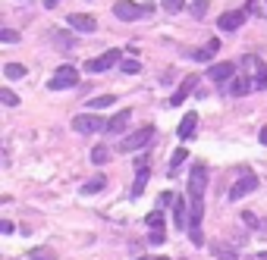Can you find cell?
I'll return each mask as SVG.
<instances>
[{
  "label": "cell",
  "mask_w": 267,
  "mask_h": 260,
  "mask_svg": "<svg viewBox=\"0 0 267 260\" xmlns=\"http://www.w3.org/2000/svg\"><path fill=\"white\" fill-rule=\"evenodd\" d=\"M154 7L151 4H135V0H120L113 4V16L123 22H132V19H141V16H151Z\"/></svg>",
  "instance_id": "1"
},
{
  "label": "cell",
  "mask_w": 267,
  "mask_h": 260,
  "mask_svg": "<svg viewBox=\"0 0 267 260\" xmlns=\"http://www.w3.org/2000/svg\"><path fill=\"white\" fill-rule=\"evenodd\" d=\"M151 138H154V128H151V125H141V128H135L132 135H126V138L120 141V151H123V154L141 151L145 144H151Z\"/></svg>",
  "instance_id": "2"
},
{
  "label": "cell",
  "mask_w": 267,
  "mask_h": 260,
  "mask_svg": "<svg viewBox=\"0 0 267 260\" xmlns=\"http://www.w3.org/2000/svg\"><path fill=\"white\" fill-rule=\"evenodd\" d=\"M207 188V166L204 163H195L192 173H189V201H201Z\"/></svg>",
  "instance_id": "3"
},
{
  "label": "cell",
  "mask_w": 267,
  "mask_h": 260,
  "mask_svg": "<svg viewBox=\"0 0 267 260\" xmlns=\"http://www.w3.org/2000/svg\"><path fill=\"white\" fill-rule=\"evenodd\" d=\"M79 82V69L76 66H60L57 72H53V79L47 82L50 91H66V88H76Z\"/></svg>",
  "instance_id": "4"
},
{
  "label": "cell",
  "mask_w": 267,
  "mask_h": 260,
  "mask_svg": "<svg viewBox=\"0 0 267 260\" xmlns=\"http://www.w3.org/2000/svg\"><path fill=\"white\" fill-rule=\"evenodd\" d=\"M73 128L82 132V135H92V132H98V128H107V122L101 119V113H82V116L73 119Z\"/></svg>",
  "instance_id": "5"
},
{
  "label": "cell",
  "mask_w": 267,
  "mask_h": 260,
  "mask_svg": "<svg viewBox=\"0 0 267 260\" xmlns=\"http://www.w3.org/2000/svg\"><path fill=\"white\" fill-rule=\"evenodd\" d=\"M120 63V50H107L104 57H95V60H88L85 69L88 72H107V69H113Z\"/></svg>",
  "instance_id": "6"
},
{
  "label": "cell",
  "mask_w": 267,
  "mask_h": 260,
  "mask_svg": "<svg viewBox=\"0 0 267 260\" xmlns=\"http://www.w3.org/2000/svg\"><path fill=\"white\" fill-rule=\"evenodd\" d=\"M255 188H258V179H255V176H242L239 182H233V188H229L226 198H229V201H242L245 194H252Z\"/></svg>",
  "instance_id": "7"
},
{
  "label": "cell",
  "mask_w": 267,
  "mask_h": 260,
  "mask_svg": "<svg viewBox=\"0 0 267 260\" xmlns=\"http://www.w3.org/2000/svg\"><path fill=\"white\" fill-rule=\"evenodd\" d=\"M242 22H245V10H226L220 19H217V28L236 31V28H242Z\"/></svg>",
  "instance_id": "8"
},
{
  "label": "cell",
  "mask_w": 267,
  "mask_h": 260,
  "mask_svg": "<svg viewBox=\"0 0 267 260\" xmlns=\"http://www.w3.org/2000/svg\"><path fill=\"white\" fill-rule=\"evenodd\" d=\"M69 28H76V31H95L98 28V19L95 16H88V13H69Z\"/></svg>",
  "instance_id": "9"
},
{
  "label": "cell",
  "mask_w": 267,
  "mask_h": 260,
  "mask_svg": "<svg viewBox=\"0 0 267 260\" xmlns=\"http://www.w3.org/2000/svg\"><path fill=\"white\" fill-rule=\"evenodd\" d=\"M207 79H214V82H226V79H236V66L233 63H214V66H207Z\"/></svg>",
  "instance_id": "10"
},
{
  "label": "cell",
  "mask_w": 267,
  "mask_h": 260,
  "mask_svg": "<svg viewBox=\"0 0 267 260\" xmlns=\"http://www.w3.org/2000/svg\"><path fill=\"white\" fill-rule=\"evenodd\" d=\"M195 125H198V113H189L183 116V122H180V128H176V135H180L183 141H189V138H195Z\"/></svg>",
  "instance_id": "11"
},
{
  "label": "cell",
  "mask_w": 267,
  "mask_h": 260,
  "mask_svg": "<svg viewBox=\"0 0 267 260\" xmlns=\"http://www.w3.org/2000/svg\"><path fill=\"white\" fill-rule=\"evenodd\" d=\"M129 116H132V110L126 107V110H120V113H113L110 119H107V128H104V132H123V128H126V122H129Z\"/></svg>",
  "instance_id": "12"
},
{
  "label": "cell",
  "mask_w": 267,
  "mask_h": 260,
  "mask_svg": "<svg viewBox=\"0 0 267 260\" xmlns=\"http://www.w3.org/2000/svg\"><path fill=\"white\" fill-rule=\"evenodd\" d=\"M195 82H198V76H186V79H183V85L176 88V94H173V101H170V104H173V107H176V104H183V101L192 94V91H195Z\"/></svg>",
  "instance_id": "13"
},
{
  "label": "cell",
  "mask_w": 267,
  "mask_h": 260,
  "mask_svg": "<svg viewBox=\"0 0 267 260\" xmlns=\"http://www.w3.org/2000/svg\"><path fill=\"white\" fill-rule=\"evenodd\" d=\"M186 207L189 204L176 194V204H173V222H176V229H189V216H186Z\"/></svg>",
  "instance_id": "14"
},
{
  "label": "cell",
  "mask_w": 267,
  "mask_h": 260,
  "mask_svg": "<svg viewBox=\"0 0 267 260\" xmlns=\"http://www.w3.org/2000/svg\"><path fill=\"white\" fill-rule=\"evenodd\" d=\"M217 47H220V41H217V38H211V41L204 44V50H195V53H192V60H198V63H211V57L217 53Z\"/></svg>",
  "instance_id": "15"
},
{
  "label": "cell",
  "mask_w": 267,
  "mask_h": 260,
  "mask_svg": "<svg viewBox=\"0 0 267 260\" xmlns=\"http://www.w3.org/2000/svg\"><path fill=\"white\" fill-rule=\"evenodd\" d=\"M248 91H252V79L236 76L233 82H229V94H233V98H242V94H248Z\"/></svg>",
  "instance_id": "16"
},
{
  "label": "cell",
  "mask_w": 267,
  "mask_h": 260,
  "mask_svg": "<svg viewBox=\"0 0 267 260\" xmlns=\"http://www.w3.org/2000/svg\"><path fill=\"white\" fill-rule=\"evenodd\" d=\"M104 185H107V176L101 173V176H95V179H88V182L82 185V194H98V191H104Z\"/></svg>",
  "instance_id": "17"
},
{
  "label": "cell",
  "mask_w": 267,
  "mask_h": 260,
  "mask_svg": "<svg viewBox=\"0 0 267 260\" xmlns=\"http://www.w3.org/2000/svg\"><path fill=\"white\" fill-rule=\"evenodd\" d=\"M186 157H189V151H186V147H176V151H173V157H170V176H176V170H180V166L186 163Z\"/></svg>",
  "instance_id": "18"
},
{
  "label": "cell",
  "mask_w": 267,
  "mask_h": 260,
  "mask_svg": "<svg viewBox=\"0 0 267 260\" xmlns=\"http://www.w3.org/2000/svg\"><path fill=\"white\" fill-rule=\"evenodd\" d=\"M207 7H211V0H192V4H189V13L195 16V19H204V16H207Z\"/></svg>",
  "instance_id": "19"
},
{
  "label": "cell",
  "mask_w": 267,
  "mask_h": 260,
  "mask_svg": "<svg viewBox=\"0 0 267 260\" xmlns=\"http://www.w3.org/2000/svg\"><path fill=\"white\" fill-rule=\"evenodd\" d=\"M113 104H116L113 94H101V98H92V101H88V107H92V110H107V107H113Z\"/></svg>",
  "instance_id": "20"
},
{
  "label": "cell",
  "mask_w": 267,
  "mask_h": 260,
  "mask_svg": "<svg viewBox=\"0 0 267 260\" xmlns=\"http://www.w3.org/2000/svg\"><path fill=\"white\" fill-rule=\"evenodd\" d=\"M148 179H151V176H148V170H138V173H135V185H132V198H138L141 191H145V185H148Z\"/></svg>",
  "instance_id": "21"
},
{
  "label": "cell",
  "mask_w": 267,
  "mask_h": 260,
  "mask_svg": "<svg viewBox=\"0 0 267 260\" xmlns=\"http://www.w3.org/2000/svg\"><path fill=\"white\" fill-rule=\"evenodd\" d=\"M4 76L7 79H25V66L22 63H7L4 66Z\"/></svg>",
  "instance_id": "22"
},
{
  "label": "cell",
  "mask_w": 267,
  "mask_h": 260,
  "mask_svg": "<svg viewBox=\"0 0 267 260\" xmlns=\"http://www.w3.org/2000/svg\"><path fill=\"white\" fill-rule=\"evenodd\" d=\"M145 222H148V229L160 232V229H164V213H160V210H151V213L145 216Z\"/></svg>",
  "instance_id": "23"
},
{
  "label": "cell",
  "mask_w": 267,
  "mask_h": 260,
  "mask_svg": "<svg viewBox=\"0 0 267 260\" xmlns=\"http://www.w3.org/2000/svg\"><path fill=\"white\" fill-rule=\"evenodd\" d=\"M252 63H255V69H258V76H255V85H258V88H267V66H264L258 57H252Z\"/></svg>",
  "instance_id": "24"
},
{
  "label": "cell",
  "mask_w": 267,
  "mask_h": 260,
  "mask_svg": "<svg viewBox=\"0 0 267 260\" xmlns=\"http://www.w3.org/2000/svg\"><path fill=\"white\" fill-rule=\"evenodd\" d=\"M107 160H110V154H107V147H104V144H98L95 151H92V163H98V166H101V163H107Z\"/></svg>",
  "instance_id": "25"
},
{
  "label": "cell",
  "mask_w": 267,
  "mask_h": 260,
  "mask_svg": "<svg viewBox=\"0 0 267 260\" xmlns=\"http://www.w3.org/2000/svg\"><path fill=\"white\" fill-rule=\"evenodd\" d=\"M0 101H4L7 107H19V98H16L10 88H0Z\"/></svg>",
  "instance_id": "26"
},
{
  "label": "cell",
  "mask_w": 267,
  "mask_h": 260,
  "mask_svg": "<svg viewBox=\"0 0 267 260\" xmlns=\"http://www.w3.org/2000/svg\"><path fill=\"white\" fill-rule=\"evenodd\" d=\"M214 254H217L220 260H236V251L233 248H223V245H214Z\"/></svg>",
  "instance_id": "27"
},
{
  "label": "cell",
  "mask_w": 267,
  "mask_h": 260,
  "mask_svg": "<svg viewBox=\"0 0 267 260\" xmlns=\"http://www.w3.org/2000/svg\"><path fill=\"white\" fill-rule=\"evenodd\" d=\"M28 257H32V260H53V254H50L47 248H32Z\"/></svg>",
  "instance_id": "28"
},
{
  "label": "cell",
  "mask_w": 267,
  "mask_h": 260,
  "mask_svg": "<svg viewBox=\"0 0 267 260\" xmlns=\"http://www.w3.org/2000/svg\"><path fill=\"white\" fill-rule=\"evenodd\" d=\"M120 69H123V76H135V72H138L141 66H138V60H123V66H120Z\"/></svg>",
  "instance_id": "29"
},
{
  "label": "cell",
  "mask_w": 267,
  "mask_h": 260,
  "mask_svg": "<svg viewBox=\"0 0 267 260\" xmlns=\"http://www.w3.org/2000/svg\"><path fill=\"white\" fill-rule=\"evenodd\" d=\"M0 41H4V44H16V41H19V31L4 28V31H0Z\"/></svg>",
  "instance_id": "30"
},
{
  "label": "cell",
  "mask_w": 267,
  "mask_h": 260,
  "mask_svg": "<svg viewBox=\"0 0 267 260\" xmlns=\"http://www.w3.org/2000/svg\"><path fill=\"white\" fill-rule=\"evenodd\" d=\"M164 10L167 13H180V10H186V0H164Z\"/></svg>",
  "instance_id": "31"
},
{
  "label": "cell",
  "mask_w": 267,
  "mask_h": 260,
  "mask_svg": "<svg viewBox=\"0 0 267 260\" xmlns=\"http://www.w3.org/2000/svg\"><path fill=\"white\" fill-rule=\"evenodd\" d=\"M138 170H148V154H138V157H135V173H138Z\"/></svg>",
  "instance_id": "32"
},
{
  "label": "cell",
  "mask_w": 267,
  "mask_h": 260,
  "mask_svg": "<svg viewBox=\"0 0 267 260\" xmlns=\"http://www.w3.org/2000/svg\"><path fill=\"white\" fill-rule=\"evenodd\" d=\"M0 232H4V235H13V232H16V226H13L10 219H0Z\"/></svg>",
  "instance_id": "33"
},
{
  "label": "cell",
  "mask_w": 267,
  "mask_h": 260,
  "mask_svg": "<svg viewBox=\"0 0 267 260\" xmlns=\"http://www.w3.org/2000/svg\"><path fill=\"white\" fill-rule=\"evenodd\" d=\"M173 201H176V198H173L170 191H164V194H160V207H167V204H173Z\"/></svg>",
  "instance_id": "34"
},
{
  "label": "cell",
  "mask_w": 267,
  "mask_h": 260,
  "mask_svg": "<svg viewBox=\"0 0 267 260\" xmlns=\"http://www.w3.org/2000/svg\"><path fill=\"white\" fill-rule=\"evenodd\" d=\"M151 245H164V232H151Z\"/></svg>",
  "instance_id": "35"
},
{
  "label": "cell",
  "mask_w": 267,
  "mask_h": 260,
  "mask_svg": "<svg viewBox=\"0 0 267 260\" xmlns=\"http://www.w3.org/2000/svg\"><path fill=\"white\" fill-rule=\"evenodd\" d=\"M242 219L248 222V226H255V222H258V216H255V213H242Z\"/></svg>",
  "instance_id": "36"
},
{
  "label": "cell",
  "mask_w": 267,
  "mask_h": 260,
  "mask_svg": "<svg viewBox=\"0 0 267 260\" xmlns=\"http://www.w3.org/2000/svg\"><path fill=\"white\" fill-rule=\"evenodd\" d=\"M258 141H261V144H264V147H267V125H264V128H261V135H258Z\"/></svg>",
  "instance_id": "37"
},
{
  "label": "cell",
  "mask_w": 267,
  "mask_h": 260,
  "mask_svg": "<svg viewBox=\"0 0 267 260\" xmlns=\"http://www.w3.org/2000/svg\"><path fill=\"white\" fill-rule=\"evenodd\" d=\"M57 4H60V0H44V7H47V10H53Z\"/></svg>",
  "instance_id": "38"
},
{
  "label": "cell",
  "mask_w": 267,
  "mask_h": 260,
  "mask_svg": "<svg viewBox=\"0 0 267 260\" xmlns=\"http://www.w3.org/2000/svg\"><path fill=\"white\" fill-rule=\"evenodd\" d=\"M261 260H267V251H264V254H261Z\"/></svg>",
  "instance_id": "39"
},
{
  "label": "cell",
  "mask_w": 267,
  "mask_h": 260,
  "mask_svg": "<svg viewBox=\"0 0 267 260\" xmlns=\"http://www.w3.org/2000/svg\"><path fill=\"white\" fill-rule=\"evenodd\" d=\"M157 260H170V257H157Z\"/></svg>",
  "instance_id": "40"
}]
</instances>
